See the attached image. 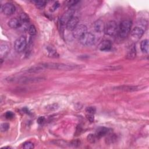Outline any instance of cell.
<instances>
[{
	"label": "cell",
	"instance_id": "1",
	"mask_svg": "<svg viewBox=\"0 0 149 149\" xmlns=\"http://www.w3.org/2000/svg\"><path fill=\"white\" fill-rule=\"evenodd\" d=\"M45 69H56L59 70H72L73 69H81L83 68L81 65L66 64L63 63H55V62H44L41 63Z\"/></svg>",
	"mask_w": 149,
	"mask_h": 149
},
{
	"label": "cell",
	"instance_id": "2",
	"mask_svg": "<svg viewBox=\"0 0 149 149\" xmlns=\"http://www.w3.org/2000/svg\"><path fill=\"white\" fill-rule=\"evenodd\" d=\"M132 26V22L130 20L125 19L123 20L118 29L119 36L121 38H125L129 34Z\"/></svg>",
	"mask_w": 149,
	"mask_h": 149
},
{
	"label": "cell",
	"instance_id": "3",
	"mask_svg": "<svg viewBox=\"0 0 149 149\" xmlns=\"http://www.w3.org/2000/svg\"><path fill=\"white\" fill-rule=\"evenodd\" d=\"M79 42L84 46L93 45L95 42V36L90 32H87L79 39Z\"/></svg>",
	"mask_w": 149,
	"mask_h": 149
},
{
	"label": "cell",
	"instance_id": "4",
	"mask_svg": "<svg viewBox=\"0 0 149 149\" xmlns=\"http://www.w3.org/2000/svg\"><path fill=\"white\" fill-rule=\"evenodd\" d=\"M118 24L114 20H110L105 25L104 33L108 36H115L118 32Z\"/></svg>",
	"mask_w": 149,
	"mask_h": 149
},
{
	"label": "cell",
	"instance_id": "5",
	"mask_svg": "<svg viewBox=\"0 0 149 149\" xmlns=\"http://www.w3.org/2000/svg\"><path fill=\"white\" fill-rule=\"evenodd\" d=\"M27 45L26 38L24 36H21L15 41L14 48L17 52H22L24 51Z\"/></svg>",
	"mask_w": 149,
	"mask_h": 149
},
{
	"label": "cell",
	"instance_id": "6",
	"mask_svg": "<svg viewBox=\"0 0 149 149\" xmlns=\"http://www.w3.org/2000/svg\"><path fill=\"white\" fill-rule=\"evenodd\" d=\"M10 80H12L13 81H17L19 83H37V82H39V81H41L44 80L43 77H19L17 79L16 78H13L12 79Z\"/></svg>",
	"mask_w": 149,
	"mask_h": 149
},
{
	"label": "cell",
	"instance_id": "7",
	"mask_svg": "<svg viewBox=\"0 0 149 149\" xmlns=\"http://www.w3.org/2000/svg\"><path fill=\"white\" fill-rule=\"evenodd\" d=\"M87 28L84 24H78L72 31V35L75 38L79 39L87 31Z\"/></svg>",
	"mask_w": 149,
	"mask_h": 149
},
{
	"label": "cell",
	"instance_id": "8",
	"mask_svg": "<svg viewBox=\"0 0 149 149\" xmlns=\"http://www.w3.org/2000/svg\"><path fill=\"white\" fill-rule=\"evenodd\" d=\"M15 10L16 8L15 5L10 2H7L1 6V11L6 16L12 15L15 12Z\"/></svg>",
	"mask_w": 149,
	"mask_h": 149
},
{
	"label": "cell",
	"instance_id": "9",
	"mask_svg": "<svg viewBox=\"0 0 149 149\" xmlns=\"http://www.w3.org/2000/svg\"><path fill=\"white\" fill-rule=\"evenodd\" d=\"M74 10L73 9H70L66 11L60 18V24L61 26H66L68 22L73 16Z\"/></svg>",
	"mask_w": 149,
	"mask_h": 149
},
{
	"label": "cell",
	"instance_id": "10",
	"mask_svg": "<svg viewBox=\"0 0 149 149\" xmlns=\"http://www.w3.org/2000/svg\"><path fill=\"white\" fill-rule=\"evenodd\" d=\"M130 33L133 38L138 40L143 36L144 33V30L140 26H136L132 29Z\"/></svg>",
	"mask_w": 149,
	"mask_h": 149
},
{
	"label": "cell",
	"instance_id": "11",
	"mask_svg": "<svg viewBox=\"0 0 149 149\" xmlns=\"http://www.w3.org/2000/svg\"><path fill=\"white\" fill-rule=\"evenodd\" d=\"M79 19L76 16H73L66 23V28L69 31H73L78 25Z\"/></svg>",
	"mask_w": 149,
	"mask_h": 149
},
{
	"label": "cell",
	"instance_id": "12",
	"mask_svg": "<svg viewBox=\"0 0 149 149\" xmlns=\"http://www.w3.org/2000/svg\"><path fill=\"white\" fill-rule=\"evenodd\" d=\"M140 87L137 86H128V85H123V86H119L116 87L115 88L118 90H120V91H128V92H131V91H137L140 89Z\"/></svg>",
	"mask_w": 149,
	"mask_h": 149
},
{
	"label": "cell",
	"instance_id": "13",
	"mask_svg": "<svg viewBox=\"0 0 149 149\" xmlns=\"http://www.w3.org/2000/svg\"><path fill=\"white\" fill-rule=\"evenodd\" d=\"M98 48L101 51H109L112 48V43L111 41L105 40L100 44Z\"/></svg>",
	"mask_w": 149,
	"mask_h": 149
},
{
	"label": "cell",
	"instance_id": "14",
	"mask_svg": "<svg viewBox=\"0 0 149 149\" xmlns=\"http://www.w3.org/2000/svg\"><path fill=\"white\" fill-rule=\"evenodd\" d=\"M105 24L102 20H97L93 24V28L95 31L97 33H102L104 31Z\"/></svg>",
	"mask_w": 149,
	"mask_h": 149
},
{
	"label": "cell",
	"instance_id": "15",
	"mask_svg": "<svg viewBox=\"0 0 149 149\" xmlns=\"http://www.w3.org/2000/svg\"><path fill=\"white\" fill-rule=\"evenodd\" d=\"M23 23L18 18H12L8 22V26L12 29H18L22 27Z\"/></svg>",
	"mask_w": 149,
	"mask_h": 149
},
{
	"label": "cell",
	"instance_id": "16",
	"mask_svg": "<svg viewBox=\"0 0 149 149\" xmlns=\"http://www.w3.org/2000/svg\"><path fill=\"white\" fill-rule=\"evenodd\" d=\"M109 132V129L105 127H99L95 133V136L97 139H100L107 134H108Z\"/></svg>",
	"mask_w": 149,
	"mask_h": 149
},
{
	"label": "cell",
	"instance_id": "17",
	"mask_svg": "<svg viewBox=\"0 0 149 149\" xmlns=\"http://www.w3.org/2000/svg\"><path fill=\"white\" fill-rule=\"evenodd\" d=\"M136 45L135 44H133L130 47V48H129L127 52L126 58L128 59H133L136 57Z\"/></svg>",
	"mask_w": 149,
	"mask_h": 149
},
{
	"label": "cell",
	"instance_id": "18",
	"mask_svg": "<svg viewBox=\"0 0 149 149\" xmlns=\"http://www.w3.org/2000/svg\"><path fill=\"white\" fill-rule=\"evenodd\" d=\"M44 69H45L42 66V65L41 63H40L38 65L32 66L29 68L27 70H26V71L27 72H29V73H37V72H41V71L44 70Z\"/></svg>",
	"mask_w": 149,
	"mask_h": 149
},
{
	"label": "cell",
	"instance_id": "19",
	"mask_svg": "<svg viewBox=\"0 0 149 149\" xmlns=\"http://www.w3.org/2000/svg\"><path fill=\"white\" fill-rule=\"evenodd\" d=\"M10 49L9 45L6 42L2 43L0 45V55L1 56V58L3 56H6L8 53L9 52Z\"/></svg>",
	"mask_w": 149,
	"mask_h": 149
},
{
	"label": "cell",
	"instance_id": "20",
	"mask_svg": "<svg viewBox=\"0 0 149 149\" xmlns=\"http://www.w3.org/2000/svg\"><path fill=\"white\" fill-rule=\"evenodd\" d=\"M140 48L143 52L148 53V40L147 39L143 40L140 43Z\"/></svg>",
	"mask_w": 149,
	"mask_h": 149
},
{
	"label": "cell",
	"instance_id": "21",
	"mask_svg": "<svg viewBox=\"0 0 149 149\" xmlns=\"http://www.w3.org/2000/svg\"><path fill=\"white\" fill-rule=\"evenodd\" d=\"M46 50L48 54V55H49L51 57L55 58L58 56V54L56 51L55 49L54 48H53L51 46H47L46 47Z\"/></svg>",
	"mask_w": 149,
	"mask_h": 149
},
{
	"label": "cell",
	"instance_id": "22",
	"mask_svg": "<svg viewBox=\"0 0 149 149\" xmlns=\"http://www.w3.org/2000/svg\"><path fill=\"white\" fill-rule=\"evenodd\" d=\"M19 19L22 22V23H27L30 21V19L29 16L25 13H21L19 15Z\"/></svg>",
	"mask_w": 149,
	"mask_h": 149
},
{
	"label": "cell",
	"instance_id": "23",
	"mask_svg": "<svg viewBox=\"0 0 149 149\" xmlns=\"http://www.w3.org/2000/svg\"><path fill=\"white\" fill-rule=\"evenodd\" d=\"M27 31L29 34L31 36H34L37 34L36 28L33 24H31L27 27Z\"/></svg>",
	"mask_w": 149,
	"mask_h": 149
},
{
	"label": "cell",
	"instance_id": "24",
	"mask_svg": "<svg viewBox=\"0 0 149 149\" xmlns=\"http://www.w3.org/2000/svg\"><path fill=\"white\" fill-rule=\"evenodd\" d=\"M33 3L38 8H43L46 5V1H33Z\"/></svg>",
	"mask_w": 149,
	"mask_h": 149
},
{
	"label": "cell",
	"instance_id": "25",
	"mask_svg": "<svg viewBox=\"0 0 149 149\" xmlns=\"http://www.w3.org/2000/svg\"><path fill=\"white\" fill-rule=\"evenodd\" d=\"M23 147L25 149H32L34 148V146L31 141H26L23 144Z\"/></svg>",
	"mask_w": 149,
	"mask_h": 149
},
{
	"label": "cell",
	"instance_id": "26",
	"mask_svg": "<svg viewBox=\"0 0 149 149\" xmlns=\"http://www.w3.org/2000/svg\"><path fill=\"white\" fill-rule=\"evenodd\" d=\"M86 112L87 113V114L94 115L96 112V108H95V107H93V106L88 107L86 108Z\"/></svg>",
	"mask_w": 149,
	"mask_h": 149
},
{
	"label": "cell",
	"instance_id": "27",
	"mask_svg": "<svg viewBox=\"0 0 149 149\" xmlns=\"http://www.w3.org/2000/svg\"><path fill=\"white\" fill-rule=\"evenodd\" d=\"M9 128V124L8 123H2L1 125V131L2 132H6Z\"/></svg>",
	"mask_w": 149,
	"mask_h": 149
},
{
	"label": "cell",
	"instance_id": "28",
	"mask_svg": "<svg viewBox=\"0 0 149 149\" xmlns=\"http://www.w3.org/2000/svg\"><path fill=\"white\" fill-rule=\"evenodd\" d=\"M97 139V138L95 134H90L87 136V140L91 143H94Z\"/></svg>",
	"mask_w": 149,
	"mask_h": 149
},
{
	"label": "cell",
	"instance_id": "29",
	"mask_svg": "<svg viewBox=\"0 0 149 149\" xmlns=\"http://www.w3.org/2000/svg\"><path fill=\"white\" fill-rule=\"evenodd\" d=\"M58 108V105L57 104H52L51 105H48L47 107H46V109L47 110L49 111H53V110H55Z\"/></svg>",
	"mask_w": 149,
	"mask_h": 149
},
{
	"label": "cell",
	"instance_id": "30",
	"mask_svg": "<svg viewBox=\"0 0 149 149\" xmlns=\"http://www.w3.org/2000/svg\"><path fill=\"white\" fill-rule=\"evenodd\" d=\"M5 117L8 119H11L14 117V113L12 111H7L5 113Z\"/></svg>",
	"mask_w": 149,
	"mask_h": 149
},
{
	"label": "cell",
	"instance_id": "31",
	"mask_svg": "<svg viewBox=\"0 0 149 149\" xmlns=\"http://www.w3.org/2000/svg\"><path fill=\"white\" fill-rule=\"evenodd\" d=\"M59 6V3L58 2H55L52 6L51 8V11H55V10H56L58 9V8Z\"/></svg>",
	"mask_w": 149,
	"mask_h": 149
},
{
	"label": "cell",
	"instance_id": "32",
	"mask_svg": "<svg viewBox=\"0 0 149 149\" xmlns=\"http://www.w3.org/2000/svg\"><path fill=\"white\" fill-rule=\"evenodd\" d=\"M79 1H68V5L70 6H73V5H75L76 3H77Z\"/></svg>",
	"mask_w": 149,
	"mask_h": 149
},
{
	"label": "cell",
	"instance_id": "33",
	"mask_svg": "<svg viewBox=\"0 0 149 149\" xmlns=\"http://www.w3.org/2000/svg\"><path fill=\"white\" fill-rule=\"evenodd\" d=\"M87 119L91 122H94V115H91V114H87Z\"/></svg>",
	"mask_w": 149,
	"mask_h": 149
},
{
	"label": "cell",
	"instance_id": "34",
	"mask_svg": "<svg viewBox=\"0 0 149 149\" xmlns=\"http://www.w3.org/2000/svg\"><path fill=\"white\" fill-rule=\"evenodd\" d=\"M44 121H45V118H44V116H40V117L37 119V123H39V124L42 123Z\"/></svg>",
	"mask_w": 149,
	"mask_h": 149
}]
</instances>
